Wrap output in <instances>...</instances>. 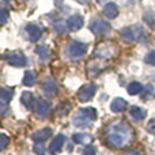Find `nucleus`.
<instances>
[{
    "label": "nucleus",
    "instance_id": "nucleus-7",
    "mask_svg": "<svg viewBox=\"0 0 155 155\" xmlns=\"http://www.w3.org/2000/svg\"><path fill=\"white\" fill-rule=\"evenodd\" d=\"M34 110H35V113H37L38 117L44 118L49 114V112H51V105H49L45 99L38 98L34 104Z\"/></svg>",
    "mask_w": 155,
    "mask_h": 155
},
{
    "label": "nucleus",
    "instance_id": "nucleus-10",
    "mask_svg": "<svg viewBox=\"0 0 155 155\" xmlns=\"http://www.w3.org/2000/svg\"><path fill=\"white\" fill-rule=\"evenodd\" d=\"M83 23H84V19H83V16L82 15H78V14H76V15L70 16V18H68V21H67L68 29L72 30V31H76V30L82 29Z\"/></svg>",
    "mask_w": 155,
    "mask_h": 155
},
{
    "label": "nucleus",
    "instance_id": "nucleus-21",
    "mask_svg": "<svg viewBox=\"0 0 155 155\" xmlns=\"http://www.w3.org/2000/svg\"><path fill=\"white\" fill-rule=\"evenodd\" d=\"M68 25L65 21H63V19H57V21L53 22V30L56 33H59V34H63V33L67 30Z\"/></svg>",
    "mask_w": 155,
    "mask_h": 155
},
{
    "label": "nucleus",
    "instance_id": "nucleus-15",
    "mask_svg": "<svg viewBox=\"0 0 155 155\" xmlns=\"http://www.w3.org/2000/svg\"><path fill=\"white\" fill-rule=\"evenodd\" d=\"M26 30H27V34H29L30 41H33V42H35V41L40 40L41 34H42L41 29L38 26H35V25H29V26L26 27Z\"/></svg>",
    "mask_w": 155,
    "mask_h": 155
},
{
    "label": "nucleus",
    "instance_id": "nucleus-23",
    "mask_svg": "<svg viewBox=\"0 0 155 155\" xmlns=\"http://www.w3.org/2000/svg\"><path fill=\"white\" fill-rule=\"evenodd\" d=\"M35 53L40 56V59L42 60V61H46V60L51 57V52H49V49L46 48V46H38V48L35 49Z\"/></svg>",
    "mask_w": 155,
    "mask_h": 155
},
{
    "label": "nucleus",
    "instance_id": "nucleus-3",
    "mask_svg": "<svg viewBox=\"0 0 155 155\" xmlns=\"http://www.w3.org/2000/svg\"><path fill=\"white\" fill-rule=\"evenodd\" d=\"M121 37L124 38L128 42H136V41H140L146 37L144 29L139 25H135V26H129V27H124L120 31Z\"/></svg>",
    "mask_w": 155,
    "mask_h": 155
},
{
    "label": "nucleus",
    "instance_id": "nucleus-2",
    "mask_svg": "<svg viewBox=\"0 0 155 155\" xmlns=\"http://www.w3.org/2000/svg\"><path fill=\"white\" fill-rule=\"evenodd\" d=\"M97 118V110L94 107H83L79 112L76 113V116L74 117L72 123L75 124L76 127H80V128H84V127H88L95 121Z\"/></svg>",
    "mask_w": 155,
    "mask_h": 155
},
{
    "label": "nucleus",
    "instance_id": "nucleus-20",
    "mask_svg": "<svg viewBox=\"0 0 155 155\" xmlns=\"http://www.w3.org/2000/svg\"><path fill=\"white\" fill-rule=\"evenodd\" d=\"M37 80V75L34 71H26L23 76V84L25 86H33Z\"/></svg>",
    "mask_w": 155,
    "mask_h": 155
},
{
    "label": "nucleus",
    "instance_id": "nucleus-5",
    "mask_svg": "<svg viewBox=\"0 0 155 155\" xmlns=\"http://www.w3.org/2000/svg\"><path fill=\"white\" fill-rule=\"evenodd\" d=\"M109 29H110L109 23H107V22H105V21H102V19H98V18L93 19V21H91V23H90V30L95 35L106 34V33L109 31Z\"/></svg>",
    "mask_w": 155,
    "mask_h": 155
},
{
    "label": "nucleus",
    "instance_id": "nucleus-27",
    "mask_svg": "<svg viewBox=\"0 0 155 155\" xmlns=\"http://www.w3.org/2000/svg\"><path fill=\"white\" fill-rule=\"evenodd\" d=\"M8 137L5 136L4 134H2L0 135V150H5V147H7V144H8Z\"/></svg>",
    "mask_w": 155,
    "mask_h": 155
},
{
    "label": "nucleus",
    "instance_id": "nucleus-34",
    "mask_svg": "<svg viewBox=\"0 0 155 155\" xmlns=\"http://www.w3.org/2000/svg\"><path fill=\"white\" fill-rule=\"evenodd\" d=\"M78 3H80V4H86V3L88 2V0H76Z\"/></svg>",
    "mask_w": 155,
    "mask_h": 155
},
{
    "label": "nucleus",
    "instance_id": "nucleus-24",
    "mask_svg": "<svg viewBox=\"0 0 155 155\" xmlns=\"http://www.w3.org/2000/svg\"><path fill=\"white\" fill-rule=\"evenodd\" d=\"M143 86L140 84V83H137V82H132L131 84L128 86V93L131 94V95H136V94H139V93H142L143 91Z\"/></svg>",
    "mask_w": 155,
    "mask_h": 155
},
{
    "label": "nucleus",
    "instance_id": "nucleus-18",
    "mask_svg": "<svg viewBox=\"0 0 155 155\" xmlns=\"http://www.w3.org/2000/svg\"><path fill=\"white\" fill-rule=\"evenodd\" d=\"M21 101H22V104H23L25 106L27 107V109H31V107H34V97H33V94L29 93V91H25V93L22 94Z\"/></svg>",
    "mask_w": 155,
    "mask_h": 155
},
{
    "label": "nucleus",
    "instance_id": "nucleus-16",
    "mask_svg": "<svg viewBox=\"0 0 155 155\" xmlns=\"http://www.w3.org/2000/svg\"><path fill=\"white\" fill-rule=\"evenodd\" d=\"M110 109L114 113L124 112V110L127 109V102L124 101L123 98H116V99H113L112 104H110Z\"/></svg>",
    "mask_w": 155,
    "mask_h": 155
},
{
    "label": "nucleus",
    "instance_id": "nucleus-30",
    "mask_svg": "<svg viewBox=\"0 0 155 155\" xmlns=\"http://www.w3.org/2000/svg\"><path fill=\"white\" fill-rule=\"evenodd\" d=\"M7 19H8V11L5 10V8H3V10L0 11V23L5 25L7 23Z\"/></svg>",
    "mask_w": 155,
    "mask_h": 155
},
{
    "label": "nucleus",
    "instance_id": "nucleus-1",
    "mask_svg": "<svg viewBox=\"0 0 155 155\" xmlns=\"http://www.w3.org/2000/svg\"><path fill=\"white\" fill-rule=\"evenodd\" d=\"M132 129L124 121H117L109 127V134L106 136L107 144L112 147H124L129 142H132Z\"/></svg>",
    "mask_w": 155,
    "mask_h": 155
},
{
    "label": "nucleus",
    "instance_id": "nucleus-12",
    "mask_svg": "<svg viewBox=\"0 0 155 155\" xmlns=\"http://www.w3.org/2000/svg\"><path fill=\"white\" fill-rule=\"evenodd\" d=\"M42 90L46 95L53 97L54 94H57V83L53 79H46L42 83Z\"/></svg>",
    "mask_w": 155,
    "mask_h": 155
},
{
    "label": "nucleus",
    "instance_id": "nucleus-32",
    "mask_svg": "<svg viewBox=\"0 0 155 155\" xmlns=\"http://www.w3.org/2000/svg\"><path fill=\"white\" fill-rule=\"evenodd\" d=\"M147 128H148V132H150V134H154L155 135V118H153V120L148 123Z\"/></svg>",
    "mask_w": 155,
    "mask_h": 155
},
{
    "label": "nucleus",
    "instance_id": "nucleus-14",
    "mask_svg": "<svg viewBox=\"0 0 155 155\" xmlns=\"http://www.w3.org/2000/svg\"><path fill=\"white\" fill-rule=\"evenodd\" d=\"M146 114H147L146 109H143V107H139V106H134V107H131V110H129V116H131L132 120H135V121L144 120Z\"/></svg>",
    "mask_w": 155,
    "mask_h": 155
},
{
    "label": "nucleus",
    "instance_id": "nucleus-19",
    "mask_svg": "<svg viewBox=\"0 0 155 155\" xmlns=\"http://www.w3.org/2000/svg\"><path fill=\"white\" fill-rule=\"evenodd\" d=\"M95 54L98 57H102V59H109V57H112L113 52L110 51V46L109 45H101L98 49H97Z\"/></svg>",
    "mask_w": 155,
    "mask_h": 155
},
{
    "label": "nucleus",
    "instance_id": "nucleus-33",
    "mask_svg": "<svg viewBox=\"0 0 155 155\" xmlns=\"http://www.w3.org/2000/svg\"><path fill=\"white\" fill-rule=\"evenodd\" d=\"M124 155H142V154H140V151H137V150H131V151H128V153H125Z\"/></svg>",
    "mask_w": 155,
    "mask_h": 155
},
{
    "label": "nucleus",
    "instance_id": "nucleus-8",
    "mask_svg": "<svg viewBox=\"0 0 155 155\" xmlns=\"http://www.w3.org/2000/svg\"><path fill=\"white\" fill-rule=\"evenodd\" d=\"M64 142H65V136H64V135H61V134L57 135V136L52 140L51 146H49V151H51V154L52 155L59 154L60 151H61L63 146H64Z\"/></svg>",
    "mask_w": 155,
    "mask_h": 155
},
{
    "label": "nucleus",
    "instance_id": "nucleus-26",
    "mask_svg": "<svg viewBox=\"0 0 155 155\" xmlns=\"http://www.w3.org/2000/svg\"><path fill=\"white\" fill-rule=\"evenodd\" d=\"M33 150H34L35 154L44 155V153H45V147H44V143H35L34 147H33Z\"/></svg>",
    "mask_w": 155,
    "mask_h": 155
},
{
    "label": "nucleus",
    "instance_id": "nucleus-13",
    "mask_svg": "<svg viewBox=\"0 0 155 155\" xmlns=\"http://www.w3.org/2000/svg\"><path fill=\"white\" fill-rule=\"evenodd\" d=\"M104 15L106 16L107 19H114L116 16L118 15V7L116 3H107L106 5L104 7Z\"/></svg>",
    "mask_w": 155,
    "mask_h": 155
},
{
    "label": "nucleus",
    "instance_id": "nucleus-17",
    "mask_svg": "<svg viewBox=\"0 0 155 155\" xmlns=\"http://www.w3.org/2000/svg\"><path fill=\"white\" fill-rule=\"evenodd\" d=\"M72 139L76 144H88V143H91L93 137L88 134H75L72 136Z\"/></svg>",
    "mask_w": 155,
    "mask_h": 155
},
{
    "label": "nucleus",
    "instance_id": "nucleus-9",
    "mask_svg": "<svg viewBox=\"0 0 155 155\" xmlns=\"http://www.w3.org/2000/svg\"><path fill=\"white\" fill-rule=\"evenodd\" d=\"M7 61L12 67H25L26 65V57L22 53H11L7 57Z\"/></svg>",
    "mask_w": 155,
    "mask_h": 155
},
{
    "label": "nucleus",
    "instance_id": "nucleus-25",
    "mask_svg": "<svg viewBox=\"0 0 155 155\" xmlns=\"http://www.w3.org/2000/svg\"><path fill=\"white\" fill-rule=\"evenodd\" d=\"M144 21L147 22L148 25H155V12H153V11H148V12H146Z\"/></svg>",
    "mask_w": 155,
    "mask_h": 155
},
{
    "label": "nucleus",
    "instance_id": "nucleus-11",
    "mask_svg": "<svg viewBox=\"0 0 155 155\" xmlns=\"http://www.w3.org/2000/svg\"><path fill=\"white\" fill-rule=\"evenodd\" d=\"M51 136H52V129L51 128H44V129H40V131L34 132V134L31 135V139L34 140L35 143H44Z\"/></svg>",
    "mask_w": 155,
    "mask_h": 155
},
{
    "label": "nucleus",
    "instance_id": "nucleus-35",
    "mask_svg": "<svg viewBox=\"0 0 155 155\" xmlns=\"http://www.w3.org/2000/svg\"><path fill=\"white\" fill-rule=\"evenodd\" d=\"M23 2H26V0H23Z\"/></svg>",
    "mask_w": 155,
    "mask_h": 155
},
{
    "label": "nucleus",
    "instance_id": "nucleus-22",
    "mask_svg": "<svg viewBox=\"0 0 155 155\" xmlns=\"http://www.w3.org/2000/svg\"><path fill=\"white\" fill-rule=\"evenodd\" d=\"M14 95V90L12 88H2V93H0V98H2V102L3 104H8V102L11 101V98H12Z\"/></svg>",
    "mask_w": 155,
    "mask_h": 155
},
{
    "label": "nucleus",
    "instance_id": "nucleus-6",
    "mask_svg": "<svg viewBox=\"0 0 155 155\" xmlns=\"http://www.w3.org/2000/svg\"><path fill=\"white\" fill-rule=\"evenodd\" d=\"M95 91H97V86L93 84V83H88V84H84L78 91V97H79V99L82 102H87L94 97Z\"/></svg>",
    "mask_w": 155,
    "mask_h": 155
},
{
    "label": "nucleus",
    "instance_id": "nucleus-29",
    "mask_svg": "<svg viewBox=\"0 0 155 155\" xmlns=\"http://www.w3.org/2000/svg\"><path fill=\"white\" fill-rule=\"evenodd\" d=\"M143 90H144V91H142V93H143V98H144V99L147 98L148 95H154V88H153V86L148 84V86H146Z\"/></svg>",
    "mask_w": 155,
    "mask_h": 155
},
{
    "label": "nucleus",
    "instance_id": "nucleus-31",
    "mask_svg": "<svg viewBox=\"0 0 155 155\" xmlns=\"http://www.w3.org/2000/svg\"><path fill=\"white\" fill-rule=\"evenodd\" d=\"M95 154H97L95 148L91 147V146H87V147L83 150V153H82V155H95Z\"/></svg>",
    "mask_w": 155,
    "mask_h": 155
},
{
    "label": "nucleus",
    "instance_id": "nucleus-4",
    "mask_svg": "<svg viewBox=\"0 0 155 155\" xmlns=\"http://www.w3.org/2000/svg\"><path fill=\"white\" fill-rule=\"evenodd\" d=\"M87 52V45L79 41H72L70 45L67 46V54L71 59H79V57L84 56Z\"/></svg>",
    "mask_w": 155,
    "mask_h": 155
},
{
    "label": "nucleus",
    "instance_id": "nucleus-28",
    "mask_svg": "<svg viewBox=\"0 0 155 155\" xmlns=\"http://www.w3.org/2000/svg\"><path fill=\"white\" fill-rule=\"evenodd\" d=\"M146 63L147 64H150V65H155V51H153V52H150V53L146 56Z\"/></svg>",
    "mask_w": 155,
    "mask_h": 155
}]
</instances>
